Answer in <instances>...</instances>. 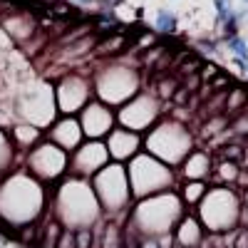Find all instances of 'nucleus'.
Wrapping results in <instances>:
<instances>
[{
	"label": "nucleus",
	"instance_id": "nucleus-14",
	"mask_svg": "<svg viewBox=\"0 0 248 248\" xmlns=\"http://www.w3.org/2000/svg\"><path fill=\"white\" fill-rule=\"evenodd\" d=\"M203 196H206V186H203V181H191L189 186H186V191H184V199L189 201V203H201Z\"/></svg>",
	"mask_w": 248,
	"mask_h": 248
},
{
	"label": "nucleus",
	"instance_id": "nucleus-9",
	"mask_svg": "<svg viewBox=\"0 0 248 248\" xmlns=\"http://www.w3.org/2000/svg\"><path fill=\"white\" fill-rule=\"evenodd\" d=\"M139 144H141L139 134L127 132V129H117V132H112V139H109V152H112V156L119 159V156H122V147H129V152L137 154Z\"/></svg>",
	"mask_w": 248,
	"mask_h": 248
},
{
	"label": "nucleus",
	"instance_id": "nucleus-2",
	"mask_svg": "<svg viewBox=\"0 0 248 248\" xmlns=\"http://www.w3.org/2000/svg\"><path fill=\"white\" fill-rule=\"evenodd\" d=\"M94 189H97V203L105 206V211L114 214L119 211L122 206L129 203V179L124 167H107L102 169V174H97L94 181Z\"/></svg>",
	"mask_w": 248,
	"mask_h": 248
},
{
	"label": "nucleus",
	"instance_id": "nucleus-1",
	"mask_svg": "<svg viewBox=\"0 0 248 248\" xmlns=\"http://www.w3.org/2000/svg\"><path fill=\"white\" fill-rule=\"evenodd\" d=\"M129 189L134 191V196L139 199H147L156 191L169 189L171 184V171L167 169V164L154 159L152 154H144V156H134L132 167H129Z\"/></svg>",
	"mask_w": 248,
	"mask_h": 248
},
{
	"label": "nucleus",
	"instance_id": "nucleus-15",
	"mask_svg": "<svg viewBox=\"0 0 248 248\" xmlns=\"http://www.w3.org/2000/svg\"><path fill=\"white\" fill-rule=\"evenodd\" d=\"M229 129L233 132L236 139H246V137H248V112H243V114H238L236 119H231Z\"/></svg>",
	"mask_w": 248,
	"mask_h": 248
},
{
	"label": "nucleus",
	"instance_id": "nucleus-13",
	"mask_svg": "<svg viewBox=\"0 0 248 248\" xmlns=\"http://www.w3.org/2000/svg\"><path fill=\"white\" fill-rule=\"evenodd\" d=\"M154 25H156V30H159L161 35H174V30H176V17H174V13H169V10H159Z\"/></svg>",
	"mask_w": 248,
	"mask_h": 248
},
{
	"label": "nucleus",
	"instance_id": "nucleus-19",
	"mask_svg": "<svg viewBox=\"0 0 248 248\" xmlns=\"http://www.w3.org/2000/svg\"><path fill=\"white\" fill-rule=\"evenodd\" d=\"M218 72H221V70H218L216 65H211V62H203V67H201L199 77H201V82H211V79H214Z\"/></svg>",
	"mask_w": 248,
	"mask_h": 248
},
{
	"label": "nucleus",
	"instance_id": "nucleus-3",
	"mask_svg": "<svg viewBox=\"0 0 248 248\" xmlns=\"http://www.w3.org/2000/svg\"><path fill=\"white\" fill-rule=\"evenodd\" d=\"M28 167L35 176L40 179H60L62 174H65L67 169V154L62 152L57 144H40V147H35L28 156Z\"/></svg>",
	"mask_w": 248,
	"mask_h": 248
},
{
	"label": "nucleus",
	"instance_id": "nucleus-7",
	"mask_svg": "<svg viewBox=\"0 0 248 248\" xmlns=\"http://www.w3.org/2000/svg\"><path fill=\"white\" fill-rule=\"evenodd\" d=\"M52 139L57 141V147L65 152V149H77L79 147V141H82V127H79V122L75 119H62L55 132H52Z\"/></svg>",
	"mask_w": 248,
	"mask_h": 248
},
{
	"label": "nucleus",
	"instance_id": "nucleus-6",
	"mask_svg": "<svg viewBox=\"0 0 248 248\" xmlns=\"http://www.w3.org/2000/svg\"><path fill=\"white\" fill-rule=\"evenodd\" d=\"M87 85L82 82L79 77H67L62 85L57 87V105H60V112L65 114H72L77 112L87 99Z\"/></svg>",
	"mask_w": 248,
	"mask_h": 248
},
{
	"label": "nucleus",
	"instance_id": "nucleus-16",
	"mask_svg": "<svg viewBox=\"0 0 248 248\" xmlns=\"http://www.w3.org/2000/svg\"><path fill=\"white\" fill-rule=\"evenodd\" d=\"M229 50L236 55L238 62H248V45H246V40H241L238 35L236 37H229Z\"/></svg>",
	"mask_w": 248,
	"mask_h": 248
},
{
	"label": "nucleus",
	"instance_id": "nucleus-11",
	"mask_svg": "<svg viewBox=\"0 0 248 248\" xmlns=\"http://www.w3.org/2000/svg\"><path fill=\"white\" fill-rule=\"evenodd\" d=\"M229 124H231V119L226 117V114H218V117L206 119V122H201V137H203V139H214V137H218L221 132L229 129Z\"/></svg>",
	"mask_w": 248,
	"mask_h": 248
},
{
	"label": "nucleus",
	"instance_id": "nucleus-17",
	"mask_svg": "<svg viewBox=\"0 0 248 248\" xmlns=\"http://www.w3.org/2000/svg\"><path fill=\"white\" fill-rule=\"evenodd\" d=\"M92 229H77L75 231V248H92Z\"/></svg>",
	"mask_w": 248,
	"mask_h": 248
},
{
	"label": "nucleus",
	"instance_id": "nucleus-21",
	"mask_svg": "<svg viewBox=\"0 0 248 248\" xmlns=\"http://www.w3.org/2000/svg\"><path fill=\"white\" fill-rule=\"evenodd\" d=\"M75 3H92V0H75Z\"/></svg>",
	"mask_w": 248,
	"mask_h": 248
},
{
	"label": "nucleus",
	"instance_id": "nucleus-18",
	"mask_svg": "<svg viewBox=\"0 0 248 248\" xmlns=\"http://www.w3.org/2000/svg\"><path fill=\"white\" fill-rule=\"evenodd\" d=\"M55 248H75V231L62 229V231H60V236H57Z\"/></svg>",
	"mask_w": 248,
	"mask_h": 248
},
{
	"label": "nucleus",
	"instance_id": "nucleus-12",
	"mask_svg": "<svg viewBox=\"0 0 248 248\" xmlns=\"http://www.w3.org/2000/svg\"><path fill=\"white\" fill-rule=\"evenodd\" d=\"M246 156V144L243 139H236L231 144H226V147H221L218 152V161H231V164H241Z\"/></svg>",
	"mask_w": 248,
	"mask_h": 248
},
{
	"label": "nucleus",
	"instance_id": "nucleus-20",
	"mask_svg": "<svg viewBox=\"0 0 248 248\" xmlns=\"http://www.w3.org/2000/svg\"><path fill=\"white\" fill-rule=\"evenodd\" d=\"M233 248H248V231L241 226L233 231Z\"/></svg>",
	"mask_w": 248,
	"mask_h": 248
},
{
	"label": "nucleus",
	"instance_id": "nucleus-10",
	"mask_svg": "<svg viewBox=\"0 0 248 248\" xmlns=\"http://www.w3.org/2000/svg\"><path fill=\"white\" fill-rule=\"evenodd\" d=\"M238 164H231V161H218L216 167L211 169V179L214 184H236V176H238Z\"/></svg>",
	"mask_w": 248,
	"mask_h": 248
},
{
	"label": "nucleus",
	"instance_id": "nucleus-5",
	"mask_svg": "<svg viewBox=\"0 0 248 248\" xmlns=\"http://www.w3.org/2000/svg\"><path fill=\"white\" fill-rule=\"evenodd\" d=\"M75 171L77 174H94L105 167L107 161V147L102 141H87L75 149Z\"/></svg>",
	"mask_w": 248,
	"mask_h": 248
},
{
	"label": "nucleus",
	"instance_id": "nucleus-4",
	"mask_svg": "<svg viewBox=\"0 0 248 248\" xmlns=\"http://www.w3.org/2000/svg\"><path fill=\"white\" fill-rule=\"evenodd\" d=\"M114 124V114L109 112V107H105L102 102H92L82 109V117H79V127H82V134H87L92 139L107 134Z\"/></svg>",
	"mask_w": 248,
	"mask_h": 248
},
{
	"label": "nucleus",
	"instance_id": "nucleus-8",
	"mask_svg": "<svg viewBox=\"0 0 248 248\" xmlns=\"http://www.w3.org/2000/svg\"><path fill=\"white\" fill-rule=\"evenodd\" d=\"M184 174L194 179V181H201L203 176L211 174V161H209V154L203 152H191L189 156H186V169Z\"/></svg>",
	"mask_w": 248,
	"mask_h": 248
}]
</instances>
